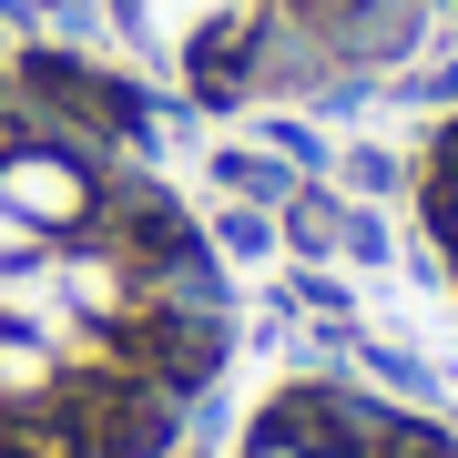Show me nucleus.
<instances>
[{
	"instance_id": "obj_2",
	"label": "nucleus",
	"mask_w": 458,
	"mask_h": 458,
	"mask_svg": "<svg viewBox=\"0 0 458 458\" xmlns=\"http://www.w3.org/2000/svg\"><path fill=\"white\" fill-rule=\"evenodd\" d=\"M102 11L204 113L336 102L397 72L428 31V0H102Z\"/></svg>"
},
{
	"instance_id": "obj_4",
	"label": "nucleus",
	"mask_w": 458,
	"mask_h": 458,
	"mask_svg": "<svg viewBox=\"0 0 458 458\" xmlns=\"http://www.w3.org/2000/svg\"><path fill=\"white\" fill-rule=\"evenodd\" d=\"M418 234H428V255H438V276L458 295V113L418 143Z\"/></svg>"
},
{
	"instance_id": "obj_3",
	"label": "nucleus",
	"mask_w": 458,
	"mask_h": 458,
	"mask_svg": "<svg viewBox=\"0 0 458 458\" xmlns=\"http://www.w3.org/2000/svg\"><path fill=\"white\" fill-rule=\"evenodd\" d=\"M234 458H458V438L357 387H285L234 438Z\"/></svg>"
},
{
	"instance_id": "obj_1",
	"label": "nucleus",
	"mask_w": 458,
	"mask_h": 458,
	"mask_svg": "<svg viewBox=\"0 0 458 458\" xmlns=\"http://www.w3.org/2000/svg\"><path fill=\"white\" fill-rule=\"evenodd\" d=\"M225 367V255L132 92L62 51L0 62V458H194Z\"/></svg>"
}]
</instances>
